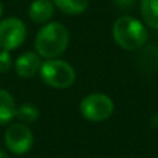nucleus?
Wrapping results in <instances>:
<instances>
[{
    "instance_id": "obj_1",
    "label": "nucleus",
    "mask_w": 158,
    "mask_h": 158,
    "mask_svg": "<svg viewBox=\"0 0 158 158\" xmlns=\"http://www.w3.org/2000/svg\"><path fill=\"white\" fill-rule=\"evenodd\" d=\"M69 33L65 25L60 22H47L40 28L35 39V49L43 58H57L67 50Z\"/></svg>"
},
{
    "instance_id": "obj_2",
    "label": "nucleus",
    "mask_w": 158,
    "mask_h": 158,
    "mask_svg": "<svg viewBox=\"0 0 158 158\" xmlns=\"http://www.w3.org/2000/svg\"><path fill=\"white\" fill-rule=\"evenodd\" d=\"M112 38L121 49L135 52L144 47L148 33L142 21L131 15H123L112 25Z\"/></svg>"
},
{
    "instance_id": "obj_3",
    "label": "nucleus",
    "mask_w": 158,
    "mask_h": 158,
    "mask_svg": "<svg viewBox=\"0 0 158 158\" xmlns=\"http://www.w3.org/2000/svg\"><path fill=\"white\" fill-rule=\"evenodd\" d=\"M39 74L44 83L54 89H67L74 85L77 78L74 67L58 58H50L42 63Z\"/></svg>"
},
{
    "instance_id": "obj_4",
    "label": "nucleus",
    "mask_w": 158,
    "mask_h": 158,
    "mask_svg": "<svg viewBox=\"0 0 158 158\" xmlns=\"http://www.w3.org/2000/svg\"><path fill=\"white\" fill-rule=\"evenodd\" d=\"M81 114L90 122H103L114 112V101L104 93H90L79 104Z\"/></svg>"
},
{
    "instance_id": "obj_5",
    "label": "nucleus",
    "mask_w": 158,
    "mask_h": 158,
    "mask_svg": "<svg viewBox=\"0 0 158 158\" xmlns=\"http://www.w3.org/2000/svg\"><path fill=\"white\" fill-rule=\"evenodd\" d=\"M4 143L10 153L15 156L27 154L33 146V132L22 122L11 123L6 129Z\"/></svg>"
},
{
    "instance_id": "obj_6",
    "label": "nucleus",
    "mask_w": 158,
    "mask_h": 158,
    "mask_svg": "<svg viewBox=\"0 0 158 158\" xmlns=\"http://www.w3.org/2000/svg\"><path fill=\"white\" fill-rule=\"evenodd\" d=\"M27 39V27L19 18L10 17L0 21V49L15 50Z\"/></svg>"
},
{
    "instance_id": "obj_7",
    "label": "nucleus",
    "mask_w": 158,
    "mask_h": 158,
    "mask_svg": "<svg viewBox=\"0 0 158 158\" xmlns=\"http://www.w3.org/2000/svg\"><path fill=\"white\" fill-rule=\"evenodd\" d=\"M42 65L40 56L35 52H25L15 60L14 68L18 77L32 78L39 72Z\"/></svg>"
},
{
    "instance_id": "obj_8",
    "label": "nucleus",
    "mask_w": 158,
    "mask_h": 158,
    "mask_svg": "<svg viewBox=\"0 0 158 158\" xmlns=\"http://www.w3.org/2000/svg\"><path fill=\"white\" fill-rule=\"evenodd\" d=\"M28 15L36 24H46L54 15V4L52 0H35L31 3Z\"/></svg>"
},
{
    "instance_id": "obj_9",
    "label": "nucleus",
    "mask_w": 158,
    "mask_h": 158,
    "mask_svg": "<svg viewBox=\"0 0 158 158\" xmlns=\"http://www.w3.org/2000/svg\"><path fill=\"white\" fill-rule=\"evenodd\" d=\"M15 100L10 92L0 89V125H8L15 118Z\"/></svg>"
},
{
    "instance_id": "obj_10",
    "label": "nucleus",
    "mask_w": 158,
    "mask_h": 158,
    "mask_svg": "<svg viewBox=\"0 0 158 158\" xmlns=\"http://www.w3.org/2000/svg\"><path fill=\"white\" fill-rule=\"evenodd\" d=\"M54 7L68 15H78L87 10L90 0H52Z\"/></svg>"
},
{
    "instance_id": "obj_11",
    "label": "nucleus",
    "mask_w": 158,
    "mask_h": 158,
    "mask_svg": "<svg viewBox=\"0 0 158 158\" xmlns=\"http://www.w3.org/2000/svg\"><path fill=\"white\" fill-rule=\"evenodd\" d=\"M140 11L146 25L153 29H158V0H142Z\"/></svg>"
},
{
    "instance_id": "obj_12",
    "label": "nucleus",
    "mask_w": 158,
    "mask_h": 158,
    "mask_svg": "<svg viewBox=\"0 0 158 158\" xmlns=\"http://www.w3.org/2000/svg\"><path fill=\"white\" fill-rule=\"evenodd\" d=\"M15 118L18 119V122H22V123H25V125L33 123V122H36L39 118V108L35 104L24 103L17 107Z\"/></svg>"
},
{
    "instance_id": "obj_13",
    "label": "nucleus",
    "mask_w": 158,
    "mask_h": 158,
    "mask_svg": "<svg viewBox=\"0 0 158 158\" xmlns=\"http://www.w3.org/2000/svg\"><path fill=\"white\" fill-rule=\"evenodd\" d=\"M140 65L146 71H156L158 67V47L148 46L142 52L140 56Z\"/></svg>"
},
{
    "instance_id": "obj_14",
    "label": "nucleus",
    "mask_w": 158,
    "mask_h": 158,
    "mask_svg": "<svg viewBox=\"0 0 158 158\" xmlns=\"http://www.w3.org/2000/svg\"><path fill=\"white\" fill-rule=\"evenodd\" d=\"M13 65V58H11L10 52L0 49V74L7 72Z\"/></svg>"
},
{
    "instance_id": "obj_15",
    "label": "nucleus",
    "mask_w": 158,
    "mask_h": 158,
    "mask_svg": "<svg viewBox=\"0 0 158 158\" xmlns=\"http://www.w3.org/2000/svg\"><path fill=\"white\" fill-rule=\"evenodd\" d=\"M115 4L119 8H131L136 3V0H114Z\"/></svg>"
},
{
    "instance_id": "obj_16",
    "label": "nucleus",
    "mask_w": 158,
    "mask_h": 158,
    "mask_svg": "<svg viewBox=\"0 0 158 158\" xmlns=\"http://www.w3.org/2000/svg\"><path fill=\"white\" fill-rule=\"evenodd\" d=\"M150 122H151V126H153L154 129H158V112L153 115V118H151Z\"/></svg>"
},
{
    "instance_id": "obj_17",
    "label": "nucleus",
    "mask_w": 158,
    "mask_h": 158,
    "mask_svg": "<svg viewBox=\"0 0 158 158\" xmlns=\"http://www.w3.org/2000/svg\"><path fill=\"white\" fill-rule=\"evenodd\" d=\"M0 158H8V156L3 150H0Z\"/></svg>"
},
{
    "instance_id": "obj_18",
    "label": "nucleus",
    "mask_w": 158,
    "mask_h": 158,
    "mask_svg": "<svg viewBox=\"0 0 158 158\" xmlns=\"http://www.w3.org/2000/svg\"><path fill=\"white\" fill-rule=\"evenodd\" d=\"M2 15H3V4L0 3V18H2Z\"/></svg>"
}]
</instances>
